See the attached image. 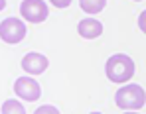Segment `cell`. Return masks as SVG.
Returning a JSON list of instances; mask_svg holds the SVG:
<instances>
[{
  "mask_svg": "<svg viewBox=\"0 0 146 114\" xmlns=\"http://www.w3.org/2000/svg\"><path fill=\"white\" fill-rule=\"evenodd\" d=\"M79 6L87 14H99L107 6V0H79Z\"/></svg>",
  "mask_w": 146,
  "mask_h": 114,
  "instance_id": "8",
  "label": "cell"
},
{
  "mask_svg": "<svg viewBox=\"0 0 146 114\" xmlns=\"http://www.w3.org/2000/svg\"><path fill=\"white\" fill-rule=\"evenodd\" d=\"M2 114H26V108L22 102H18L14 98H8L2 104Z\"/></svg>",
  "mask_w": 146,
  "mask_h": 114,
  "instance_id": "9",
  "label": "cell"
},
{
  "mask_svg": "<svg viewBox=\"0 0 146 114\" xmlns=\"http://www.w3.org/2000/svg\"><path fill=\"white\" fill-rule=\"evenodd\" d=\"M55 8H67L69 4H71V0H49Z\"/></svg>",
  "mask_w": 146,
  "mask_h": 114,
  "instance_id": "12",
  "label": "cell"
},
{
  "mask_svg": "<svg viewBox=\"0 0 146 114\" xmlns=\"http://www.w3.org/2000/svg\"><path fill=\"white\" fill-rule=\"evenodd\" d=\"M105 73H107L109 81H113V83H126L134 75V61L124 53H115L113 57L107 59Z\"/></svg>",
  "mask_w": 146,
  "mask_h": 114,
  "instance_id": "1",
  "label": "cell"
},
{
  "mask_svg": "<svg viewBox=\"0 0 146 114\" xmlns=\"http://www.w3.org/2000/svg\"><path fill=\"white\" fill-rule=\"evenodd\" d=\"M14 92L28 102H34L42 96V87L38 85V81L34 77H20L14 83Z\"/></svg>",
  "mask_w": 146,
  "mask_h": 114,
  "instance_id": "5",
  "label": "cell"
},
{
  "mask_svg": "<svg viewBox=\"0 0 146 114\" xmlns=\"http://www.w3.org/2000/svg\"><path fill=\"white\" fill-rule=\"evenodd\" d=\"M48 65H49L48 57L38 53V51H30L22 57V69L28 75H42L48 69Z\"/></svg>",
  "mask_w": 146,
  "mask_h": 114,
  "instance_id": "6",
  "label": "cell"
},
{
  "mask_svg": "<svg viewBox=\"0 0 146 114\" xmlns=\"http://www.w3.org/2000/svg\"><path fill=\"white\" fill-rule=\"evenodd\" d=\"M136 2H140V0H136Z\"/></svg>",
  "mask_w": 146,
  "mask_h": 114,
  "instance_id": "16",
  "label": "cell"
},
{
  "mask_svg": "<svg viewBox=\"0 0 146 114\" xmlns=\"http://www.w3.org/2000/svg\"><path fill=\"white\" fill-rule=\"evenodd\" d=\"M77 32L85 40H95L103 34V24L95 18H85V20H81L77 24Z\"/></svg>",
  "mask_w": 146,
  "mask_h": 114,
  "instance_id": "7",
  "label": "cell"
},
{
  "mask_svg": "<svg viewBox=\"0 0 146 114\" xmlns=\"http://www.w3.org/2000/svg\"><path fill=\"white\" fill-rule=\"evenodd\" d=\"M115 102L122 110H140L146 104V92L140 85H124L117 91Z\"/></svg>",
  "mask_w": 146,
  "mask_h": 114,
  "instance_id": "2",
  "label": "cell"
},
{
  "mask_svg": "<svg viewBox=\"0 0 146 114\" xmlns=\"http://www.w3.org/2000/svg\"><path fill=\"white\" fill-rule=\"evenodd\" d=\"M91 114H101V112H91Z\"/></svg>",
  "mask_w": 146,
  "mask_h": 114,
  "instance_id": "15",
  "label": "cell"
},
{
  "mask_svg": "<svg viewBox=\"0 0 146 114\" xmlns=\"http://www.w3.org/2000/svg\"><path fill=\"white\" fill-rule=\"evenodd\" d=\"M6 8V0H0V10H4Z\"/></svg>",
  "mask_w": 146,
  "mask_h": 114,
  "instance_id": "13",
  "label": "cell"
},
{
  "mask_svg": "<svg viewBox=\"0 0 146 114\" xmlns=\"http://www.w3.org/2000/svg\"><path fill=\"white\" fill-rule=\"evenodd\" d=\"M20 14L26 22L30 24H40L48 18L49 10H48V4L44 0H24L20 4Z\"/></svg>",
  "mask_w": 146,
  "mask_h": 114,
  "instance_id": "4",
  "label": "cell"
},
{
  "mask_svg": "<svg viewBox=\"0 0 146 114\" xmlns=\"http://www.w3.org/2000/svg\"><path fill=\"white\" fill-rule=\"evenodd\" d=\"M138 28L146 34V10H142V12H140V16H138Z\"/></svg>",
  "mask_w": 146,
  "mask_h": 114,
  "instance_id": "11",
  "label": "cell"
},
{
  "mask_svg": "<svg viewBox=\"0 0 146 114\" xmlns=\"http://www.w3.org/2000/svg\"><path fill=\"white\" fill-rule=\"evenodd\" d=\"M34 114H59V110L51 104H44V106H38V110Z\"/></svg>",
  "mask_w": 146,
  "mask_h": 114,
  "instance_id": "10",
  "label": "cell"
},
{
  "mask_svg": "<svg viewBox=\"0 0 146 114\" xmlns=\"http://www.w3.org/2000/svg\"><path fill=\"white\" fill-rule=\"evenodd\" d=\"M26 24L20 20V18H6L0 22V40L14 45V43H20L26 38Z\"/></svg>",
  "mask_w": 146,
  "mask_h": 114,
  "instance_id": "3",
  "label": "cell"
},
{
  "mask_svg": "<svg viewBox=\"0 0 146 114\" xmlns=\"http://www.w3.org/2000/svg\"><path fill=\"white\" fill-rule=\"evenodd\" d=\"M124 114H138V112H136V110H126Z\"/></svg>",
  "mask_w": 146,
  "mask_h": 114,
  "instance_id": "14",
  "label": "cell"
}]
</instances>
